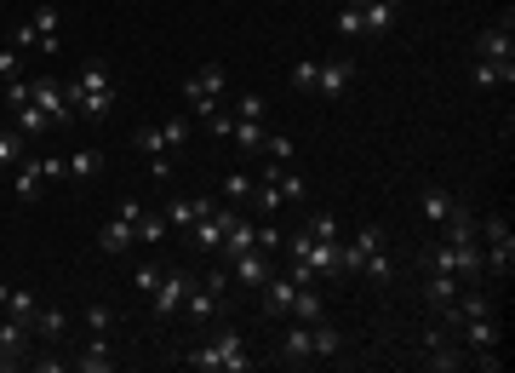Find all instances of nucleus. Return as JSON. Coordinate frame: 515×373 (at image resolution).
I'll use <instances>...</instances> for the list:
<instances>
[{"instance_id": "f257e3e1", "label": "nucleus", "mask_w": 515, "mask_h": 373, "mask_svg": "<svg viewBox=\"0 0 515 373\" xmlns=\"http://www.w3.org/2000/svg\"><path fill=\"white\" fill-rule=\"evenodd\" d=\"M63 93H69L75 121H103L109 110H115V75H109L103 64H86L75 81H63Z\"/></svg>"}, {"instance_id": "f03ea898", "label": "nucleus", "mask_w": 515, "mask_h": 373, "mask_svg": "<svg viewBox=\"0 0 515 373\" xmlns=\"http://www.w3.org/2000/svg\"><path fill=\"white\" fill-rule=\"evenodd\" d=\"M475 241H481L487 270H504L510 276V264H515V230L504 219H475Z\"/></svg>"}, {"instance_id": "7ed1b4c3", "label": "nucleus", "mask_w": 515, "mask_h": 373, "mask_svg": "<svg viewBox=\"0 0 515 373\" xmlns=\"http://www.w3.org/2000/svg\"><path fill=\"white\" fill-rule=\"evenodd\" d=\"M287 253H292V264H304L309 276H338V241H321V236H292V241H281Z\"/></svg>"}, {"instance_id": "20e7f679", "label": "nucleus", "mask_w": 515, "mask_h": 373, "mask_svg": "<svg viewBox=\"0 0 515 373\" xmlns=\"http://www.w3.org/2000/svg\"><path fill=\"white\" fill-rule=\"evenodd\" d=\"M183 138H189V121L172 115V121H160V127H138V133H132V144H138L143 155H178V150H183Z\"/></svg>"}, {"instance_id": "39448f33", "label": "nucleus", "mask_w": 515, "mask_h": 373, "mask_svg": "<svg viewBox=\"0 0 515 373\" xmlns=\"http://www.w3.org/2000/svg\"><path fill=\"white\" fill-rule=\"evenodd\" d=\"M29 98L46 110L52 127H69V121H75V110H69V93H63L58 75H34V81H29Z\"/></svg>"}, {"instance_id": "423d86ee", "label": "nucleus", "mask_w": 515, "mask_h": 373, "mask_svg": "<svg viewBox=\"0 0 515 373\" xmlns=\"http://www.w3.org/2000/svg\"><path fill=\"white\" fill-rule=\"evenodd\" d=\"M224 81H229L224 64H207V69H195V75L183 81V98H189L200 115H212V110H218V93H224Z\"/></svg>"}, {"instance_id": "0eeeda50", "label": "nucleus", "mask_w": 515, "mask_h": 373, "mask_svg": "<svg viewBox=\"0 0 515 373\" xmlns=\"http://www.w3.org/2000/svg\"><path fill=\"white\" fill-rule=\"evenodd\" d=\"M212 357H218V373H252V350H247V339H241V333H235V328H212Z\"/></svg>"}, {"instance_id": "6e6552de", "label": "nucleus", "mask_w": 515, "mask_h": 373, "mask_svg": "<svg viewBox=\"0 0 515 373\" xmlns=\"http://www.w3.org/2000/svg\"><path fill=\"white\" fill-rule=\"evenodd\" d=\"M475 58H487V64H504L515 69V41H510V12H504V24H492L475 34Z\"/></svg>"}, {"instance_id": "1a4fd4ad", "label": "nucleus", "mask_w": 515, "mask_h": 373, "mask_svg": "<svg viewBox=\"0 0 515 373\" xmlns=\"http://www.w3.org/2000/svg\"><path fill=\"white\" fill-rule=\"evenodd\" d=\"M292 299H298V281L292 276H264V288H258V305H264V316H275V322H287V310H292Z\"/></svg>"}, {"instance_id": "9d476101", "label": "nucleus", "mask_w": 515, "mask_h": 373, "mask_svg": "<svg viewBox=\"0 0 515 373\" xmlns=\"http://www.w3.org/2000/svg\"><path fill=\"white\" fill-rule=\"evenodd\" d=\"M224 230H229V212L224 207L200 212V219L189 224V247H195V253H218V247H224Z\"/></svg>"}, {"instance_id": "9b49d317", "label": "nucleus", "mask_w": 515, "mask_h": 373, "mask_svg": "<svg viewBox=\"0 0 515 373\" xmlns=\"http://www.w3.org/2000/svg\"><path fill=\"white\" fill-rule=\"evenodd\" d=\"M355 81V58L338 52V58H321V75H316V93L321 98H344V86Z\"/></svg>"}, {"instance_id": "f8f14e48", "label": "nucleus", "mask_w": 515, "mask_h": 373, "mask_svg": "<svg viewBox=\"0 0 515 373\" xmlns=\"http://www.w3.org/2000/svg\"><path fill=\"white\" fill-rule=\"evenodd\" d=\"M189 288H195V276H183V270H167V276H160V288L150 293L155 316H178V305L189 299Z\"/></svg>"}, {"instance_id": "ddd939ff", "label": "nucleus", "mask_w": 515, "mask_h": 373, "mask_svg": "<svg viewBox=\"0 0 515 373\" xmlns=\"http://www.w3.org/2000/svg\"><path fill=\"white\" fill-rule=\"evenodd\" d=\"M264 276H269V253L264 247H247V253L229 259V281H241V288H264Z\"/></svg>"}, {"instance_id": "4468645a", "label": "nucleus", "mask_w": 515, "mask_h": 373, "mask_svg": "<svg viewBox=\"0 0 515 373\" xmlns=\"http://www.w3.org/2000/svg\"><path fill=\"white\" fill-rule=\"evenodd\" d=\"M309 328H316V322H292V328H287V339H281V362H287V368H304V362H316Z\"/></svg>"}, {"instance_id": "2eb2a0df", "label": "nucleus", "mask_w": 515, "mask_h": 373, "mask_svg": "<svg viewBox=\"0 0 515 373\" xmlns=\"http://www.w3.org/2000/svg\"><path fill=\"white\" fill-rule=\"evenodd\" d=\"M75 368L81 373H115V345H109V333H92L86 350L75 357Z\"/></svg>"}, {"instance_id": "dca6fc26", "label": "nucleus", "mask_w": 515, "mask_h": 373, "mask_svg": "<svg viewBox=\"0 0 515 373\" xmlns=\"http://www.w3.org/2000/svg\"><path fill=\"white\" fill-rule=\"evenodd\" d=\"M224 115H229V110H224ZM224 138H229V144H241V150H264L269 127H264V121H247V115H229V121H224Z\"/></svg>"}, {"instance_id": "f3484780", "label": "nucleus", "mask_w": 515, "mask_h": 373, "mask_svg": "<svg viewBox=\"0 0 515 373\" xmlns=\"http://www.w3.org/2000/svg\"><path fill=\"white\" fill-rule=\"evenodd\" d=\"M132 241H138V230L126 224L121 212H115V219H109V224L98 230V253H109V259H115V253H126V247H132Z\"/></svg>"}, {"instance_id": "a211bd4d", "label": "nucleus", "mask_w": 515, "mask_h": 373, "mask_svg": "<svg viewBox=\"0 0 515 373\" xmlns=\"http://www.w3.org/2000/svg\"><path fill=\"white\" fill-rule=\"evenodd\" d=\"M452 207H458V195H452V190H441V184H430V190H424V201H418L424 224H435V230L447 224V212H452Z\"/></svg>"}, {"instance_id": "6ab92c4d", "label": "nucleus", "mask_w": 515, "mask_h": 373, "mask_svg": "<svg viewBox=\"0 0 515 373\" xmlns=\"http://www.w3.org/2000/svg\"><path fill=\"white\" fill-rule=\"evenodd\" d=\"M41 184H46V167L34 162V155H24V162H17V184H12V195H17V201H34V195H41Z\"/></svg>"}, {"instance_id": "aec40b11", "label": "nucleus", "mask_w": 515, "mask_h": 373, "mask_svg": "<svg viewBox=\"0 0 515 373\" xmlns=\"http://www.w3.org/2000/svg\"><path fill=\"white\" fill-rule=\"evenodd\" d=\"M212 207H218V201H189V195H172V201H167V224H172V230H189L200 212H212Z\"/></svg>"}, {"instance_id": "412c9836", "label": "nucleus", "mask_w": 515, "mask_h": 373, "mask_svg": "<svg viewBox=\"0 0 515 373\" xmlns=\"http://www.w3.org/2000/svg\"><path fill=\"white\" fill-rule=\"evenodd\" d=\"M247 247H258V224H252V219H235V212H229V230H224V253L235 259V253H247Z\"/></svg>"}, {"instance_id": "4be33fe9", "label": "nucleus", "mask_w": 515, "mask_h": 373, "mask_svg": "<svg viewBox=\"0 0 515 373\" xmlns=\"http://www.w3.org/2000/svg\"><path fill=\"white\" fill-rule=\"evenodd\" d=\"M452 299H458V276H435V270H430V281H424V305L441 316Z\"/></svg>"}, {"instance_id": "5701e85b", "label": "nucleus", "mask_w": 515, "mask_h": 373, "mask_svg": "<svg viewBox=\"0 0 515 373\" xmlns=\"http://www.w3.org/2000/svg\"><path fill=\"white\" fill-rule=\"evenodd\" d=\"M0 350H12L17 362H29V322L6 316V322H0Z\"/></svg>"}, {"instance_id": "b1692460", "label": "nucleus", "mask_w": 515, "mask_h": 373, "mask_svg": "<svg viewBox=\"0 0 515 373\" xmlns=\"http://www.w3.org/2000/svg\"><path fill=\"white\" fill-rule=\"evenodd\" d=\"M309 345H316V362H333V357H344V333H338V328H326V322H316V328H309Z\"/></svg>"}, {"instance_id": "393cba45", "label": "nucleus", "mask_w": 515, "mask_h": 373, "mask_svg": "<svg viewBox=\"0 0 515 373\" xmlns=\"http://www.w3.org/2000/svg\"><path fill=\"white\" fill-rule=\"evenodd\" d=\"M361 24H366V34H390L395 29V0H373V6H361Z\"/></svg>"}, {"instance_id": "a878e982", "label": "nucleus", "mask_w": 515, "mask_h": 373, "mask_svg": "<svg viewBox=\"0 0 515 373\" xmlns=\"http://www.w3.org/2000/svg\"><path fill=\"white\" fill-rule=\"evenodd\" d=\"M29 333H41V339L52 345V339H63V333H69V316L46 305V310H34V322H29Z\"/></svg>"}, {"instance_id": "bb28decb", "label": "nucleus", "mask_w": 515, "mask_h": 373, "mask_svg": "<svg viewBox=\"0 0 515 373\" xmlns=\"http://www.w3.org/2000/svg\"><path fill=\"white\" fill-rule=\"evenodd\" d=\"M441 230H447V241H475V212L458 201V207L447 212V224H441Z\"/></svg>"}, {"instance_id": "cd10ccee", "label": "nucleus", "mask_w": 515, "mask_h": 373, "mask_svg": "<svg viewBox=\"0 0 515 373\" xmlns=\"http://www.w3.org/2000/svg\"><path fill=\"white\" fill-rule=\"evenodd\" d=\"M292 322H321V293H316V281L309 288H298V299H292Z\"/></svg>"}, {"instance_id": "c85d7f7f", "label": "nucleus", "mask_w": 515, "mask_h": 373, "mask_svg": "<svg viewBox=\"0 0 515 373\" xmlns=\"http://www.w3.org/2000/svg\"><path fill=\"white\" fill-rule=\"evenodd\" d=\"M17 115V133L24 138H41V133H52V121H46V110L41 103H24V110H12Z\"/></svg>"}, {"instance_id": "c756f323", "label": "nucleus", "mask_w": 515, "mask_h": 373, "mask_svg": "<svg viewBox=\"0 0 515 373\" xmlns=\"http://www.w3.org/2000/svg\"><path fill=\"white\" fill-rule=\"evenodd\" d=\"M0 310L17 316V322H34V310H41V305H34V293H24V288H6V305H0Z\"/></svg>"}, {"instance_id": "7c9ffc66", "label": "nucleus", "mask_w": 515, "mask_h": 373, "mask_svg": "<svg viewBox=\"0 0 515 373\" xmlns=\"http://www.w3.org/2000/svg\"><path fill=\"white\" fill-rule=\"evenodd\" d=\"M132 230H138V241H167V230H172V224H167V212H138V224H132Z\"/></svg>"}, {"instance_id": "2f4dec72", "label": "nucleus", "mask_w": 515, "mask_h": 373, "mask_svg": "<svg viewBox=\"0 0 515 373\" xmlns=\"http://www.w3.org/2000/svg\"><path fill=\"white\" fill-rule=\"evenodd\" d=\"M63 167H69V179H92V172H103V155L98 150H75Z\"/></svg>"}, {"instance_id": "473e14b6", "label": "nucleus", "mask_w": 515, "mask_h": 373, "mask_svg": "<svg viewBox=\"0 0 515 373\" xmlns=\"http://www.w3.org/2000/svg\"><path fill=\"white\" fill-rule=\"evenodd\" d=\"M24 155H29V144H24V133H0V167H17V162H24Z\"/></svg>"}, {"instance_id": "72a5a7b5", "label": "nucleus", "mask_w": 515, "mask_h": 373, "mask_svg": "<svg viewBox=\"0 0 515 373\" xmlns=\"http://www.w3.org/2000/svg\"><path fill=\"white\" fill-rule=\"evenodd\" d=\"M316 75H321V58H298L292 64V86H298V93H316Z\"/></svg>"}, {"instance_id": "f704fd0d", "label": "nucleus", "mask_w": 515, "mask_h": 373, "mask_svg": "<svg viewBox=\"0 0 515 373\" xmlns=\"http://www.w3.org/2000/svg\"><path fill=\"white\" fill-rule=\"evenodd\" d=\"M361 270L373 276V281H390V276H395V264H390V253H384V247H373V253L361 259Z\"/></svg>"}, {"instance_id": "c9c22d12", "label": "nucleus", "mask_w": 515, "mask_h": 373, "mask_svg": "<svg viewBox=\"0 0 515 373\" xmlns=\"http://www.w3.org/2000/svg\"><path fill=\"white\" fill-rule=\"evenodd\" d=\"M252 201L264 207V212H281V207H287V195H281V184H275V179H264V184L252 190Z\"/></svg>"}, {"instance_id": "e433bc0d", "label": "nucleus", "mask_w": 515, "mask_h": 373, "mask_svg": "<svg viewBox=\"0 0 515 373\" xmlns=\"http://www.w3.org/2000/svg\"><path fill=\"white\" fill-rule=\"evenodd\" d=\"M0 98H6V110H24V103H34V98H29V81H24V75H12L6 86H0Z\"/></svg>"}, {"instance_id": "4c0bfd02", "label": "nucleus", "mask_w": 515, "mask_h": 373, "mask_svg": "<svg viewBox=\"0 0 515 373\" xmlns=\"http://www.w3.org/2000/svg\"><path fill=\"white\" fill-rule=\"evenodd\" d=\"M160 276H167V270H160V264H138V270H132V288H138L143 299H150V293L160 288Z\"/></svg>"}, {"instance_id": "58836bf2", "label": "nucleus", "mask_w": 515, "mask_h": 373, "mask_svg": "<svg viewBox=\"0 0 515 373\" xmlns=\"http://www.w3.org/2000/svg\"><path fill=\"white\" fill-rule=\"evenodd\" d=\"M229 115H247V121H264V98H258V93H235V103H229Z\"/></svg>"}, {"instance_id": "ea45409f", "label": "nucleus", "mask_w": 515, "mask_h": 373, "mask_svg": "<svg viewBox=\"0 0 515 373\" xmlns=\"http://www.w3.org/2000/svg\"><path fill=\"white\" fill-rule=\"evenodd\" d=\"M338 34H344V41H361V34H366L361 6H344V12H338Z\"/></svg>"}, {"instance_id": "a19ab883", "label": "nucleus", "mask_w": 515, "mask_h": 373, "mask_svg": "<svg viewBox=\"0 0 515 373\" xmlns=\"http://www.w3.org/2000/svg\"><path fill=\"white\" fill-rule=\"evenodd\" d=\"M264 150H269V162H275V167H292V138L269 133V138H264Z\"/></svg>"}, {"instance_id": "79ce46f5", "label": "nucleus", "mask_w": 515, "mask_h": 373, "mask_svg": "<svg viewBox=\"0 0 515 373\" xmlns=\"http://www.w3.org/2000/svg\"><path fill=\"white\" fill-rule=\"evenodd\" d=\"M309 236H321V241H338L344 230H338V219H333V212H316V219H309Z\"/></svg>"}, {"instance_id": "37998d69", "label": "nucleus", "mask_w": 515, "mask_h": 373, "mask_svg": "<svg viewBox=\"0 0 515 373\" xmlns=\"http://www.w3.org/2000/svg\"><path fill=\"white\" fill-rule=\"evenodd\" d=\"M252 190H258V184L247 179V172H229V179H224V195H229V201H247Z\"/></svg>"}, {"instance_id": "c03bdc74", "label": "nucleus", "mask_w": 515, "mask_h": 373, "mask_svg": "<svg viewBox=\"0 0 515 373\" xmlns=\"http://www.w3.org/2000/svg\"><path fill=\"white\" fill-rule=\"evenodd\" d=\"M183 368H200V373H218V357H212V345H195L189 357H183Z\"/></svg>"}, {"instance_id": "a18cd8bd", "label": "nucleus", "mask_w": 515, "mask_h": 373, "mask_svg": "<svg viewBox=\"0 0 515 373\" xmlns=\"http://www.w3.org/2000/svg\"><path fill=\"white\" fill-rule=\"evenodd\" d=\"M86 322H92V333H109V328H115V310H109V305H92Z\"/></svg>"}, {"instance_id": "49530a36", "label": "nucleus", "mask_w": 515, "mask_h": 373, "mask_svg": "<svg viewBox=\"0 0 515 373\" xmlns=\"http://www.w3.org/2000/svg\"><path fill=\"white\" fill-rule=\"evenodd\" d=\"M17 75V52H0V86H6Z\"/></svg>"}, {"instance_id": "de8ad7c7", "label": "nucleus", "mask_w": 515, "mask_h": 373, "mask_svg": "<svg viewBox=\"0 0 515 373\" xmlns=\"http://www.w3.org/2000/svg\"><path fill=\"white\" fill-rule=\"evenodd\" d=\"M150 172L155 179H172V155H150Z\"/></svg>"}, {"instance_id": "09e8293b", "label": "nucleus", "mask_w": 515, "mask_h": 373, "mask_svg": "<svg viewBox=\"0 0 515 373\" xmlns=\"http://www.w3.org/2000/svg\"><path fill=\"white\" fill-rule=\"evenodd\" d=\"M17 368H24V362H17L12 350H0V373H17Z\"/></svg>"}, {"instance_id": "8fccbe9b", "label": "nucleus", "mask_w": 515, "mask_h": 373, "mask_svg": "<svg viewBox=\"0 0 515 373\" xmlns=\"http://www.w3.org/2000/svg\"><path fill=\"white\" fill-rule=\"evenodd\" d=\"M0 305H6V281H0Z\"/></svg>"}, {"instance_id": "3c124183", "label": "nucleus", "mask_w": 515, "mask_h": 373, "mask_svg": "<svg viewBox=\"0 0 515 373\" xmlns=\"http://www.w3.org/2000/svg\"><path fill=\"white\" fill-rule=\"evenodd\" d=\"M349 6H373V0H349Z\"/></svg>"}]
</instances>
